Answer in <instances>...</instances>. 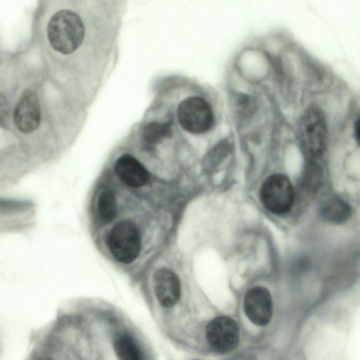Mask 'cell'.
Listing matches in <instances>:
<instances>
[{"mask_svg":"<svg viewBox=\"0 0 360 360\" xmlns=\"http://www.w3.org/2000/svg\"><path fill=\"white\" fill-rule=\"evenodd\" d=\"M8 108L6 101L2 94L0 96V115L1 121L4 122V119L7 115Z\"/></svg>","mask_w":360,"mask_h":360,"instance_id":"9a60e30c","label":"cell"},{"mask_svg":"<svg viewBox=\"0 0 360 360\" xmlns=\"http://www.w3.org/2000/svg\"><path fill=\"white\" fill-rule=\"evenodd\" d=\"M170 133L171 127L168 122H152L145 126L142 137L146 144L153 146L167 137Z\"/></svg>","mask_w":360,"mask_h":360,"instance_id":"5bb4252c","label":"cell"},{"mask_svg":"<svg viewBox=\"0 0 360 360\" xmlns=\"http://www.w3.org/2000/svg\"><path fill=\"white\" fill-rule=\"evenodd\" d=\"M155 296L160 304L165 307L176 304L180 297V281L176 274L167 268L158 269L153 276Z\"/></svg>","mask_w":360,"mask_h":360,"instance_id":"9c48e42d","label":"cell"},{"mask_svg":"<svg viewBox=\"0 0 360 360\" xmlns=\"http://www.w3.org/2000/svg\"><path fill=\"white\" fill-rule=\"evenodd\" d=\"M322 217L333 224H342L347 221L351 215L349 205L337 196H331L325 200L320 209Z\"/></svg>","mask_w":360,"mask_h":360,"instance_id":"8fae6325","label":"cell"},{"mask_svg":"<svg viewBox=\"0 0 360 360\" xmlns=\"http://www.w3.org/2000/svg\"><path fill=\"white\" fill-rule=\"evenodd\" d=\"M354 133L356 142L360 145V117L354 123Z\"/></svg>","mask_w":360,"mask_h":360,"instance_id":"2e32d148","label":"cell"},{"mask_svg":"<svg viewBox=\"0 0 360 360\" xmlns=\"http://www.w3.org/2000/svg\"><path fill=\"white\" fill-rule=\"evenodd\" d=\"M114 170L122 182L132 188L141 187L149 180L145 167L129 154H123L116 160Z\"/></svg>","mask_w":360,"mask_h":360,"instance_id":"30bf717a","label":"cell"},{"mask_svg":"<svg viewBox=\"0 0 360 360\" xmlns=\"http://www.w3.org/2000/svg\"><path fill=\"white\" fill-rule=\"evenodd\" d=\"M243 307L248 318L255 325H266L271 319L273 302L269 290L264 287L250 289L245 294Z\"/></svg>","mask_w":360,"mask_h":360,"instance_id":"ba28073f","label":"cell"},{"mask_svg":"<svg viewBox=\"0 0 360 360\" xmlns=\"http://www.w3.org/2000/svg\"><path fill=\"white\" fill-rule=\"evenodd\" d=\"M13 120L22 134H31L37 129L41 122V108L35 92L27 89L22 93L15 108Z\"/></svg>","mask_w":360,"mask_h":360,"instance_id":"52a82bcc","label":"cell"},{"mask_svg":"<svg viewBox=\"0 0 360 360\" xmlns=\"http://www.w3.org/2000/svg\"><path fill=\"white\" fill-rule=\"evenodd\" d=\"M113 348L120 360H140L142 352L134 340L129 335L122 334L113 340Z\"/></svg>","mask_w":360,"mask_h":360,"instance_id":"7c38bea8","label":"cell"},{"mask_svg":"<svg viewBox=\"0 0 360 360\" xmlns=\"http://www.w3.org/2000/svg\"><path fill=\"white\" fill-rule=\"evenodd\" d=\"M47 36L56 51L63 54H70L82 44L84 26L77 14L69 10H61L50 19Z\"/></svg>","mask_w":360,"mask_h":360,"instance_id":"6da1fadb","label":"cell"},{"mask_svg":"<svg viewBox=\"0 0 360 360\" xmlns=\"http://www.w3.org/2000/svg\"><path fill=\"white\" fill-rule=\"evenodd\" d=\"M106 242L112 255L122 263L132 262L141 251L139 230L136 224L129 220L117 223L108 233Z\"/></svg>","mask_w":360,"mask_h":360,"instance_id":"3957f363","label":"cell"},{"mask_svg":"<svg viewBox=\"0 0 360 360\" xmlns=\"http://www.w3.org/2000/svg\"><path fill=\"white\" fill-rule=\"evenodd\" d=\"M299 137L308 160L317 161L325 151L328 139L326 118L320 109L310 107L304 112L299 124Z\"/></svg>","mask_w":360,"mask_h":360,"instance_id":"7a4b0ae2","label":"cell"},{"mask_svg":"<svg viewBox=\"0 0 360 360\" xmlns=\"http://www.w3.org/2000/svg\"><path fill=\"white\" fill-rule=\"evenodd\" d=\"M181 127L192 134H202L212 125L214 115L212 108L203 98L191 96L184 99L177 110Z\"/></svg>","mask_w":360,"mask_h":360,"instance_id":"5b68a950","label":"cell"},{"mask_svg":"<svg viewBox=\"0 0 360 360\" xmlns=\"http://www.w3.org/2000/svg\"><path fill=\"white\" fill-rule=\"evenodd\" d=\"M264 206L276 214L288 212L293 206L295 192L288 178L283 174H273L264 181L260 190Z\"/></svg>","mask_w":360,"mask_h":360,"instance_id":"277c9868","label":"cell"},{"mask_svg":"<svg viewBox=\"0 0 360 360\" xmlns=\"http://www.w3.org/2000/svg\"><path fill=\"white\" fill-rule=\"evenodd\" d=\"M239 328L236 322L227 316H218L207 326L206 337L212 347L220 352H229L238 345Z\"/></svg>","mask_w":360,"mask_h":360,"instance_id":"8992f818","label":"cell"},{"mask_svg":"<svg viewBox=\"0 0 360 360\" xmlns=\"http://www.w3.org/2000/svg\"><path fill=\"white\" fill-rule=\"evenodd\" d=\"M117 202L114 193L110 190H103L97 202V217L102 224L112 221L117 215Z\"/></svg>","mask_w":360,"mask_h":360,"instance_id":"4fadbf2b","label":"cell"}]
</instances>
